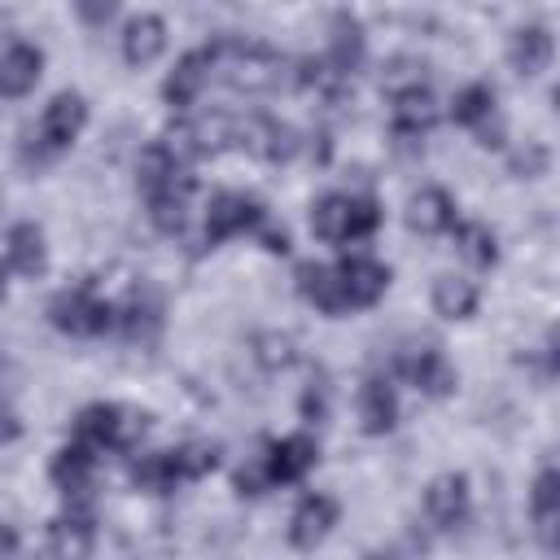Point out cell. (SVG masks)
<instances>
[{
  "label": "cell",
  "instance_id": "1",
  "mask_svg": "<svg viewBox=\"0 0 560 560\" xmlns=\"http://www.w3.org/2000/svg\"><path fill=\"white\" fill-rule=\"evenodd\" d=\"M210 61L241 92H267L280 83V70H284V57L267 44H254V39H214Z\"/></svg>",
  "mask_w": 560,
  "mask_h": 560
},
{
  "label": "cell",
  "instance_id": "2",
  "mask_svg": "<svg viewBox=\"0 0 560 560\" xmlns=\"http://www.w3.org/2000/svg\"><path fill=\"white\" fill-rule=\"evenodd\" d=\"M381 223V206L372 197H354V192H328L311 206V232L328 245H346V241H363L372 236Z\"/></svg>",
  "mask_w": 560,
  "mask_h": 560
},
{
  "label": "cell",
  "instance_id": "3",
  "mask_svg": "<svg viewBox=\"0 0 560 560\" xmlns=\"http://www.w3.org/2000/svg\"><path fill=\"white\" fill-rule=\"evenodd\" d=\"M48 319L57 332H70V337H96L114 324V306L92 289V280H79L61 293H52L48 302Z\"/></svg>",
  "mask_w": 560,
  "mask_h": 560
},
{
  "label": "cell",
  "instance_id": "4",
  "mask_svg": "<svg viewBox=\"0 0 560 560\" xmlns=\"http://www.w3.org/2000/svg\"><path fill=\"white\" fill-rule=\"evenodd\" d=\"M236 144V118L228 114H197V118H179L166 131V149L175 158H214L219 149Z\"/></svg>",
  "mask_w": 560,
  "mask_h": 560
},
{
  "label": "cell",
  "instance_id": "5",
  "mask_svg": "<svg viewBox=\"0 0 560 560\" xmlns=\"http://www.w3.org/2000/svg\"><path fill=\"white\" fill-rule=\"evenodd\" d=\"M236 144L249 149L254 158L262 162H289L298 153V131L280 118H267V114H249L236 122Z\"/></svg>",
  "mask_w": 560,
  "mask_h": 560
},
{
  "label": "cell",
  "instance_id": "6",
  "mask_svg": "<svg viewBox=\"0 0 560 560\" xmlns=\"http://www.w3.org/2000/svg\"><path fill=\"white\" fill-rule=\"evenodd\" d=\"M267 214L258 206V197L249 192H214L210 197V210H206V245H219L236 232H249L258 228Z\"/></svg>",
  "mask_w": 560,
  "mask_h": 560
},
{
  "label": "cell",
  "instance_id": "7",
  "mask_svg": "<svg viewBox=\"0 0 560 560\" xmlns=\"http://www.w3.org/2000/svg\"><path fill=\"white\" fill-rule=\"evenodd\" d=\"M83 122H88V105H83V96H74V92H57V96L44 105V118H39V153L48 158V153L70 149L74 136L83 131Z\"/></svg>",
  "mask_w": 560,
  "mask_h": 560
},
{
  "label": "cell",
  "instance_id": "8",
  "mask_svg": "<svg viewBox=\"0 0 560 560\" xmlns=\"http://www.w3.org/2000/svg\"><path fill=\"white\" fill-rule=\"evenodd\" d=\"M398 368H402V376H407L420 394H429V398H446V394L455 389V368L446 363V354H442L438 346H411V350L398 359Z\"/></svg>",
  "mask_w": 560,
  "mask_h": 560
},
{
  "label": "cell",
  "instance_id": "9",
  "mask_svg": "<svg viewBox=\"0 0 560 560\" xmlns=\"http://www.w3.org/2000/svg\"><path fill=\"white\" fill-rule=\"evenodd\" d=\"M337 276H341V293H346V306H372L385 284H389V267L368 258V254H350L337 262Z\"/></svg>",
  "mask_w": 560,
  "mask_h": 560
},
{
  "label": "cell",
  "instance_id": "10",
  "mask_svg": "<svg viewBox=\"0 0 560 560\" xmlns=\"http://www.w3.org/2000/svg\"><path fill=\"white\" fill-rule=\"evenodd\" d=\"M424 512H429V521H433L438 529L464 525V516H468V477H464V472H442V477H433L429 490H424Z\"/></svg>",
  "mask_w": 560,
  "mask_h": 560
},
{
  "label": "cell",
  "instance_id": "11",
  "mask_svg": "<svg viewBox=\"0 0 560 560\" xmlns=\"http://www.w3.org/2000/svg\"><path fill=\"white\" fill-rule=\"evenodd\" d=\"M4 258H9V271L22 276V280L44 276V267H48V245H44L39 223L18 219V223L9 228V236H4Z\"/></svg>",
  "mask_w": 560,
  "mask_h": 560
},
{
  "label": "cell",
  "instance_id": "12",
  "mask_svg": "<svg viewBox=\"0 0 560 560\" xmlns=\"http://www.w3.org/2000/svg\"><path fill=\"white\" fill-rule=\"evenodd\" d=\"M262 459H267L271 486H276V481L289 486V481H302V477H306V468L319 459V446H315V438H306V433H289V438L271 442Z\"/></svg>",
  "mask_w": 560,
  "mask_h": 560
},
{
  "label": "cell",
  "instance_id": "13",
  "mask_svg": "<svg viewBox=\"0 0 560 560\" xmlns=\"http://www.w3.org/2000/svg\"><path fill=\"white\" fill-rule=\"evenodd\" d=\"M332 525H337V499H328V494H306V499L293 508V516H289V542L302 547V551H311V547H319V542L328 538Z\"/></svg>",
  "mask_w": 560,
  "mask_h": 560
},
{
  "label": "cell",
  "instance_id": "14",
  "mask_svg": "<svg viewBox=\"0 0 560 560\" xmlns=\"http://www.w3.org/2000/svg\"><path fill=\"white\" fill-rule=\"evenodd\" d=\"M39 70H44V52L26 39H9L4 44V57H0V92L13 101V96H26L35 83H39Z\"/></svg>",
  "mask_w": 560,
  "mask_h": 560
},
{
  "label": "cell",
  "instance_id": "15",
  "mask_svg": "<svg viewBox=\"0 0 560 560\" xmlns=\"http://www.w3.org/2000/svg\"><path fill=\"white\" fill-rule=\"evenodd\" d=\"M210 70H214V61H210V48H192V52H184V57L175 61V70L166 74V83H162V96H166L175 109H188V105L201 96V88H206Z\"/></svg>",
  "mask_w": 560,
  "mask_h": 560
},
{
  "label": "cell",
  "instance_id": "16",
  "mask_svg": "<svg viewBox=\"0 0 560 560\" xmlns=\"http://www.w3.org/2000/svg\"><path fill=\"white\" fill-rule=\"evenodd\" d=\"M293 280H298V293H302L315 311H324V315H341V311H350V306H346V293H341V276H337V267L302 262Z\"/></svg>",
  "mask_w": 560,
  "mask_h": 560
},
{
  "label": "cell",
  "instance_id": "17",
  "mask_svg": "<svg viewBox=\"0 0 560 560\" xmlns=\"http://www.w3.org/2000/svg\"><path fill=\"white\" fill-rule=\"evenodd\" d=\"M92 542H96V529H92L88 512H66L48 525V556L52 560H88Z\"/></svg>",
  "mask_w": 560,
  "mask_h": 560
},
{
  "label": "cell",
  "instance_id": "18",
  "mask_svg": "<svg viewBox=\"0 0 560 560\" xmlns=\"http://www.w3.org/2000/svg\"><path fill=\"white\" fill-rule=\"evenodd\" d=\"M451 223H455V201H451L446 188H420V192H411V201H407V228L411 232L438 236Z\"/></svg>",
  "mask_w": 560,
  "mask_h": 560
},
{
  "label": "cell",
  "instance_id": "19",
  "mask_svg": "<svg viewBox=\"0 0 560 560\" xmlns=\"http://www.w3.org/2000/svg\"><path fill=\"white\" fill-rule=\"evenodd\" d=\"M74 442H83L92 451H105V446L118 451V442H122V407H114V402L83 407L79 420H74Z\"/></svg>",
  "mask_w": 560,
  "mask_h": 560
},
{
  "label": "cell",
  "instance_id": "20",
  "mask_svg": "<svg viewBox=\"0 0 560 560\" xmlns=\"http://www.w3.org/2000/svg\"><path fill=\"white\" fill-rule=\"evenodd\" d=\"M118 324H122V337H127V341H153L158 328H162V298H158L149 284L131 289V298L122 302Z\"/></svg>",
  "mask_w": 560,
  "mask_h": 560
},
{
  "label": "cell",
  "instance_id": "21",
  "mask_svg": "<svg viewBox=\"0 0 560 560\" xmlns=\"http://www.w3.org/2000/svg\"><path fill=\"white\" fill-rule=\"evenodd\" d=\"M433 122H438V101L429 96V88L394 96V136L398 140H420Z\"/></svg>",
  "mask_w": 560,
  "mask_h": 560
},
{
  "label": "cell",
  "instance_id": "22",
  "mask_svg": "<svg viewBox=\"0 0 560 560\" xmlns=\"http://www.w3.org/2000/svg\"><path fill=\"white\" fill-rule=\"evenodd\" d=\"M394 420H398V402H394L389 381L368 376L363 389H359V424H363V433H372V438L376 433H389Z\"/></svg>",
  "mask_w": 560,
  "mask_h": 560
},
{
  "label": "cell",
  "instance_id": "23",
  "mask_svg": "<svg viewBox=\"0 0 560 560\" xmlns=\"http://www.w3.org/2000/svg\"><path fill=\"white\" fill-rule=\"evenodd\" d=\"M162 48H166V22L158 13H140V18L127 22V31H122V57L131 66H149Z\"/></svg>",
  "mask_w": 560,
  "mask_h": 560
},
{
  "label": "cell",
  "instance_id": "24",
  "mask_svg": "<svg viewBox=\"0 0 560 560\" xmlns=\"http://www.w3.org/2000/svg\"><path fill=\"white\" fill-rule=\"evenodd\" d=\"M92 468H96V451L83 446V442H70L52 455V481L66 490V494H83L92 486Z\"/></svg>",
  "mask_w": 560,
  "mask_h": 560
},
{
  "label": "cell",
  "instance_id": "25",
  "mask_svg": "<svg viewBox=\"0 0 560 560\" xmlns=\"http://www.w3.org/2000/svg\"><path fill=\"white\" fill-rule=\"evenodd\" d=\"M508 57H512L516 74H538V70H547V61H551V31L538 26V22L521 26V31L512 35V44H508Z\"/></svg>",
  "mask_w": 560,
  "mask_h": 560
},
{
  "label": "cell",
  "instance_id": "26",
  "mask_svg": "<svg viewBox=\"0 0 560 560\" xmlns=\"http://www.w3.org/2000/svg\"><path fill=\"white\" fill-rule=\"evenodd\" d=\"M328 35H332V44H328V61H332L341 74L359 70V61H363V26H359V18H350V13H332Z\"/></svg>",
  "mask_w": 560,
  "mask_h": 560
},
{
  "label": "cell",
  "instance_id": "27",
  "mask_svg": "<svg viewBox=\"0 0 560 560\" xmlns=\"http://www.w3.org/2000/svg\"><path fill=\"white\" fill-rule=\"evenodd\" d=\"M433 311L442 319H468L477 311V284L464 276H438L433 280Z\"/></svg>",
  "mask_w": 560,
  "mask_h": 560
},
{
  "label": "cell",
  "instance_id": "28",
  "mask_svg": "<svg viewBox=\"0 0 560 560\" xmlns=\"http://www.w3.org/2000/svg\"><path fill=\"white\" fill-rule=\"evenodd\" d=\"M451 118L459 127H472L481 131L486 122H494V88L490 83H468L455 92V105H451Z\"/></svg>",
  "mask_w": 560,
  "mask_h": 560
},
{
  "label": "cell",
  "instance_id": "29",
  "mask_svg": "<svg viewBox=\"0 0 560 560\" xmlns=\"http://www.w3.org/2000/svg\"><path fill=\"white\" fill-rule=\"evenodd\" d=\"M131 486L136 490H149V494H166L179 486V472L171 464V451H158V455H140L131 464Z\"/></svg>",
  "mask_w": 560,
  "mask_h": 560
},
{
  "label": "cell",
  "instance_id": "30",
  "mask_svg": "<svg viewBox=\"0 0 560 560\" xmlns=\"http://www.w3.org/2000/svg\"><path fill=\"white\" fill-rule=\"evenodd\" d=\"M455 249L464 254V262H472V267H494L499 262V241H494V232L486 228V223H459L455 228Z\"/></svg>",
  "mask_w": 560,
  "mask_h": 560
},
{
  "label": "cell",
  "instance_id": "31",
  "mask_svg": "<svg viewBox=\"0 0 560 560\" xmlns=\"http://www.w3.org/2000/svg\"><path fill=\"white\" fill-rule=\"evenodd\" d=\"M346 79H350V74H341L328 57H302V61H298V83H302L306 92L341 96V92H346Z\"/></svg>",
  "mask_w": 560,
  "mask_h": 560
},
{
  "label": "cell",
  "instance_id": "32",
  "mask_svg": "<svg viewBox=\"0 0 560 560\" xmlns=\"http://www.w3.org/2000/svg\"><path fill=\"white\" fill-rule=\"evenodd\" d=\"M171 464H175L179 481H197V477H206V472L219 468V446H210V442H184V446L171 451Z\"/></svg>",
  "mask_w": 560,
  "mask_h": 560
},
{
  "label": "cell",
  "instance_id": "33",
  "mask_svg": "<svg viewBox=\"0 0 560 560\" xmlns=\"http://www.w3.org/2000/svg\"><path fill=\"white\" fill-rule=\"evenodd\" d=\"M254 359H258V368L280 372V368H289V363L298 359V346H293V337H289V332L267 328V332H258V337H254Z\"/></svg>",
  "mask_w": 560,
  "mask_h": 560
},
{
  "label": "cell",
  "instance_id": "34",
  "mask_svg": "<svg viewBox=\"0 0 560 560\" xmlns=\"http://www.w3.org/2000/svg\"><path fill=\"white\" fill-rule=\"evenodd\" d=\"M420 79H424V61H416V57H389L385 70H381V88L389 96H402V92L424 88Z\"/></svg>",
  "mask_w": 560,
  "mask_h": 560
},
{
  "label": "cell",
  "instance_id": "35",
  "mask_svg": "<svg viewBox=\"0 0 560 560\" xmlns=\"http://www.w3.org/2000/svg\"><path fill=\"white\" fill-rule=\"evenodd\" d=\"M529 508L538 521H556L560 516V464L542 468L534 477V490H529Z\"/></svg>",
  "mask_w": 560,
  "mask_h": 560
},
{
  "label": "cell",
  "instance_id": "36",
  "mask_svg": "<svg viewBox=\"0 0 560 560\" xmlns=\"http://www.w3.org/2000/svg\"><path fill=\"white\" fill-rule=\"evenodd\" d=\"M328 407H332V385H328V372H311L306 381V394H302V416L311 424L328 420Z\"/></svg>",
  "mask_w": 560,
  "mask_h": 560
},
{
  "label": "cell",
  "instance_id": "37",
  "mask_svg": "<svg viewBox=\"0 0 560 560\" xmlns=\"http://www.w3.org/2000/svg\"><path fill=\"white\" fill-rule=\"evenodd\" d=\"M512 171H516L521 179L542 175V171H547V149H542L538 140H525V149H516V153H512Z\"/></svg>",
  "mask_w": 560,
  "mask_h": 560
},
{
  "label": "cell",
  "instance_id": "38",
  "mask_svg": "<svg viewBox=\"0 0 560 560\" xmlns=\"http://www.w3.org/2000/svg\"><path fill=\"white\" fill-rule=\"evenodd\" d=\"M149 219H153L162 232H179V223H184V201H175V197L149 201Z\"/></svg>",
  "mask_w": 560,
  "mask_h": 560
},
{
  "label": "cell",
  "instance_id": "39",
  "mask_svg": "<svg viewBox=\"0 0 560 560\" xmlns=\"http://www.w3.org/2000/svg\"><path fill=\"white\" fill-rule=\"evenodd\" d=\"M271 486V477H267V459H254V464H245L241 472H236V490L241 494H262Z\"/></svg>",
  "mask_w": 560,
  "mask_h": 560
},
{
  "label": "cell",
  "instance_id": "40",
  "mask_svg": "<svg viewBox=\"0 0 560 560\" xmlns=\"http://www.w3.org/2000/svg\"><path fill=\"white\" fill-rule=\"evenodd\" d=\"M254 232H258L262 249H271V254H284V249H289V232H284V228H276V223H267V219H262Z\"/></svg>",
  "mask_w": 560,
  "mask_h": 560
},
{
  "label": "cell",
  "instance_id": "41",
  "mask_svg": "<svg viewBox=\"0 0 560 560\" xmlns=\"http://www.w3.org/2000/svg\"><path fill=\"white\" fill-rule=\"evenodd\" d=\"M542 363L551 376H560V319L547 328V341H542Z\"/></svg>",
  "mask_w": 560,
  "mask_h": 560
},
{
  "label": "cell",
  "instance_id": "42",
  "mask_svg": "<svg viewBox=\"0 0 560 560\" xmlns=\"http://www.w3.org/2000/svg\"><path fill=\"white\" fill-rule=\"evenodd\" d=\"M79 18H88V22H105V18H114V4H79Z\"/></svg>",
  "mask_w": 560,
  "mask_h": 560
},
{
  "label": "cell",
  "instance_id": "43",
  "mask_svg": "<svg viewBox=\"0 0 560 560\" xmlns=\"http://www.w3.org/2000/svg\"><path fill=\"white\" fill-rule=\"evenodd\" d=\"M556 105H560V88H556Z\"/></svg>",
  "mask_w": 560,
  "mask_h": 560
},
{
  "label": "cell",
  "instance_id": "44",
  "mask_svg": "<svg viewBox=\"0 0 560 560\" xmlns=\"http://www.w3.org/2000/svg\"><path fill=\"white\" fill-rule=\"evenodd\" d=\"M368 560H381V556H368Z\"/></svg>",
  "mask_w": 560,
  "mask_h": 560
}]
</instances>
